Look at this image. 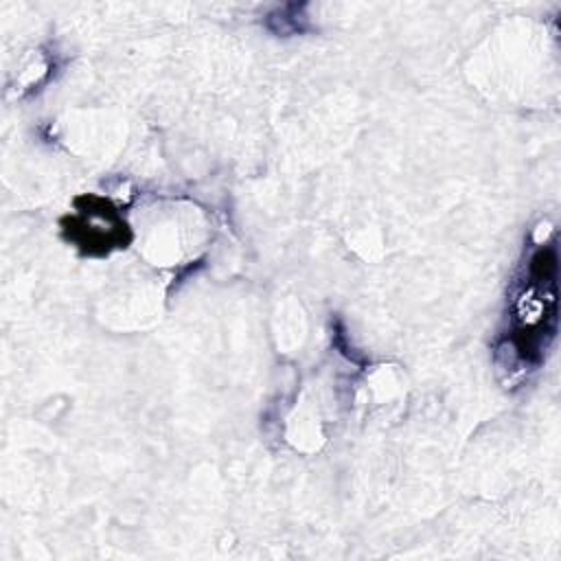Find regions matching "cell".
Wrapping results in <instances>:
<instances>
[{"label": "cell", "instance_id": "obj_1", "mask_svg": "<svg viewBox=\"0 0 561 561\" xmlns=\"http://www.w3.org/2000/svg\"><path fill=\"white\" fill-rule=\"evenodd\" d=\"M70 228H85V230H70L68 237H72L85 252L103 254L110 248H121L127 239H123V232L127 226L116 215V210L110 206V202L101 199V208H88L79 217L70 219ZM125 248V245H123Z\"/></svg>", "mask_w": 561, "mask_h": 561}]
</instances>
